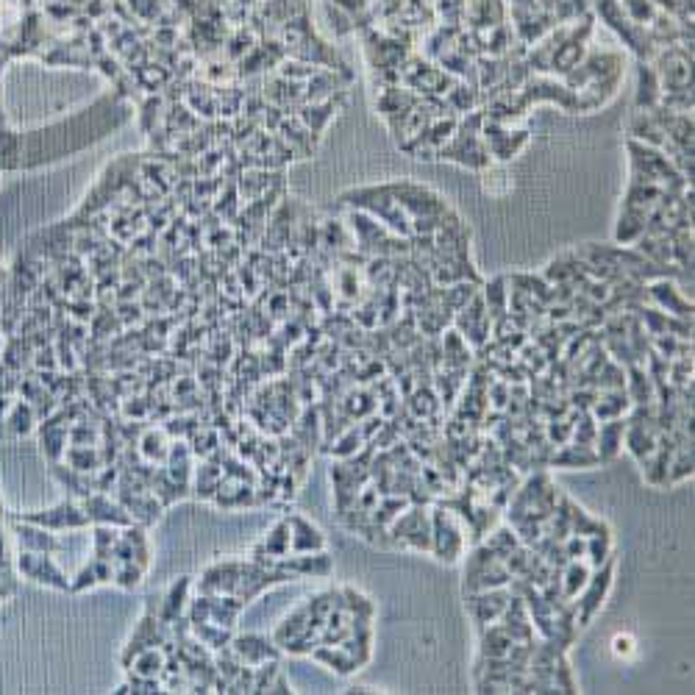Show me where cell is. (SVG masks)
I'll return each mask as SVG.
<instances>
[{"mask_svg":"<svg viewBox=\"0 0 695 695\" xmlns=\"http://www.w3.org/2000/svg\"><path fill=\"white\" fill-rule=\"evenodd\" d=\"M481 126H484V109H476V112L459 117L456 131L437 151L434 159L456 162V165L470 167V170H487L493 159H490V151H487V145L481 139Z\"/></svg>","mask_w":695,"mask_h":695,"instance_id":"6da1fadb","label":"cell"},{"mask_svg":"<svg viewBox=\"0 0 695 695\" xmlns=\"http://www.w3.org/2000/svg\"><path fill=\"white\" fill-rule=\"evenodd\" d=\"M468 534L462 520L448 506L437 504L431 509V554L443 565H456L465 556Z\"/></svg>","mask_w":695,"mask_h":695,"instance_id":"7a4b0ae2","label":"cell"},{"mask_svg":"<svg viewBox=\"0 0 695 695\" xmlns=\"http://www.w3.org/2000/svg\"><path fill=\"white\" fill-rule=\"evenodd\" d=\"M392 548H409V551H431V509L426 504H409L392 520L390 529Z\"/></svg>","mask_w":695,"mask_h":695,"instance_id":"3957f363","label":"cell"},{"mask_svg":"<svg viewBox=\"0 0 695 695\" xmlns=\"http://www.w3.org/2000/svg\"><path fill=\"white\" fill-rule=\"evenodd\" d=\"M612 582H615V556L604 562L601 568H593L590 579L584 584L579 595L573 598V607H576V623L579 629L590 626L595 620V615L601 612V607L607 604L609 590H612Z\"/></svg>","mask_w":695,"mask_h":695,"instance_id":"277c9868","label":"cell"},{"mask_svg":"<svg viewBox=\"0 0 695 695\" xmlns=\"http://www.w3.org/2000/svg\"><path fill=\"white\" fill-rule=\"evenodd\" d=\"M167 640H170V626H167L165 620L159 618L151 607H145V612H142L137 623H134V632L128 634L126 645L120 648V657H117L120 668L126 670L128 665H131V659L137 657V654L148 651V648H159V645H165Z\"/></svg>","mask_w":695,"mask_h":695,"instance_id":"5b68a950","label":"cell"},{"mask_svg":"<svg viewBox=\"0 0 695 695\" xmlns=\"http://www.w3.org/2000/svg\"><path fill=\"white\" fill-rule=\"evenodd\" d=\"M14 570L28 579V582L39 584V587H51L59 593H70V576L64 573L53 554H37V551H17L14 554Z\"/></svg>","mask_w":695,"mask_h":695,"instance_id":"8992f818","label":"cell"},{"mask_svg":"<svg viewBox=\"0 0 695 695\" xmlns=\"http://www.w3.org/2000/svg\"><path fill=\"white\" fill-rule=\"evenodd\" d=\"M14 518L28 520V523H37L42 529L51 531H73V529H87L89 518L84 512V506L76 498H64L59 504L48 506V509H28V512H17Z\"/></svg>","mask_w":695,"mask_h":695,"instance_id":"52a82bcc","label":"cell"},{"mask_svg":"<svg viewBox=\"0 0 695 695\" xmlns=\"http://www.w3.org/2000/svg\"><path fill=\"white\" fill-rule=\"evenodd\" d=\"M454 329L459 331L470 348H476V351H479L484 342H490V337H493V320H490V312H487V306H484L481 290L456 312Z\"/></svg>","mask_w":695,"mask_h":695,"instance_id":"ba28073f","label":"cell"},{"mask_svg":"<svg viewBox=\"0 0 695 695\" xmlns=\"http://www.w3.org/2000/svg\"><path fill=\"white\" fill-rule=\"evenodd\" d=\"M481 139L490 151V159H498V162H509L515 159L526 145H529V131H512L506 128V123H495V120H487L484 117V126H481Z\"/></svg>","mask_w":695,"mask_h":695,"instance_id":"9c48e42d","label":"cell"},{"mask_svg":"<svg viewBox=\"0 0 695 695\" xmlns=\"http://www.w3.org/2000/svg\"><path fill=\"white\" fill-rule=\"evenodd\" d=\"M242 562L245 559L228 556V559H217L212 565H206L201 576H198V582H195V590L206 595H234L237 582H240Z\"/></svg>","mask_w":695,"mask_h":695,"instance_id":"30bf717a","label":"cell"},{"mask_svg":"<svg viewBox=\"0 0 695 695\" xmlns=\"http://www.w3.org/2000/svg\"><path fill=\"white\" fill-rule=\"evenodd\" d=\"M512 590L509 587H493V590H476V593H465V609H468L470 620L476 626V632H481L484 626H490L501 618V612L509 604Z\"/></svg>","mask_w":695,"mask_h":695,"instance_id":"8fae6325","label":"cell"},{"mask_svg":"<svg viewBox=\"0 0 695 695\" xmlns=\"http://www.w3.org/2000/svg\"><path fill=\"white\" fill-rule=\"evenodd\" d=\"M9 531H12L14 545L20 551H37V554H62L64 551V543L59 540V534L51 529H42L37 523L12 518Z\"/></svg>","mask_w":695,"mask_h":695,"instance_id":"7c38bea8","label":"cell"},{"mask_svg":"<svg viewBox=\"0 0 695 695\" xmlns=\"http://www.w3.org/2000/svg\"><path fill=\"white\" fill-rule=\"evenodd\" d=\"M81 506L87 512L89 523L95 526H114V529H126L134 523V518L128 515V509L117 498L109 493H92L87 498H81Z\"/></svg>","mask_w":695,"mask_h":695,"instance_id":"4fadbf2b","label":"cell"},{"mask_svg":"<svg viewBox=\"0 0 695 695\" xmlns=\"http://www.w3.org/2000/svg\"><path fill=\"white\" fill-rule=\"evenodd\" d=\"M231 651H234V654L240 657L242 665H248V668H256V665H262L267 659H281V654H284V651L273 643V637L259 632L234 634V637H231Z\"/></svg>","mask_w":695,"mask_h":695,"instance_id":"5bb4252c","label":"cell"},{"mask_svg":"<svg viewBox=\"0 0 695 695\" xmlns=\"http://www.w3.org/2000/svg\"><path fill=\"white\" fill-rule=\"evenodd\" d=\"M645 295L657 304V309L682 320H693V301H687L676 287V278H657L645 284Z\"/></svg>","mask_w":695,"mask_h":695,"instance_id":"9a60e30c","label":"cell"},{"mask_svg":"<svg viewBox=\"0 0 695 695\" xmlns=\"http://www.w3.org/2000/svg\"><path fill=\"white\" fill-rule=\"evenodd\" d=\"M281 570H287L292 579H329L334 573V559L329 551H315V554H287L276 559Z\"/></svg>","mask_w":695,"mask_h":695,"instance_id":"2e32d148","label":"cell"},{"mask_svg":"<svg viewBox=\"0 0 695 695\" xmlns=\"http://www.w3.org/2000/svg\"><path fill=\"white\" fill-rule=\"evenodd\" d=\"M192 587H195L192 576H178L176 582L170 584V587L165 590L162 601H159V609H156V615L165 620L167 626H173V623H178L181 618H187Z\"/></svg>","mask_w":695,"mask_h":695,"instance_id":"e0dca14e","label":"cell"},{"mask_svg":"<svg viewBox=\"0 0 695 695\" xmlns=\"http://www.w3.org/2000/svg\"><path fill=\"white\" fill-rule=\"evenodd\" d=\"M509 590H512V587H509ZM498 623L504 626L506 634H509L515 643H531V640L537 637L534 623H531L529 618V609H526V604H523V598H520L518 593H512V598H509V604H506V609L501 612Z\"/></svg>","mask_w":695,"mask_h":695,"instance_id":"ac0fdd59","label":"cell"},{"mask_svg":"<svg viewBox=\"0 0 695 695\" xmlns=\"http://www.w3.org/2000/svg\"><path fill=\"white\" fill-rule=\"evenodd\" d=\"M290 520V554H315L326 551V534L304 515H287Z\"/></svg>","mask_w":695,"mask_h":695,"instance_id":"d6986e66","label":"cell"},{"mask_svg":"<svg viewBox=\"0 0 695 695\" xmlns=\"http://www.w3.org/2000/svg\"><path fill=\"white\" fill-rule=\"evenodd\" d=\"M623 434H626V417H615V420H604L598 431H595V454L601 465L615 462L623 451Z\"/></svg>","mask_w":695,"mask_h":695,"instance_id":"ffe728a7","label":"cell"},{"mask_svg":"<svg viewBox=\"0 0 695 695\" xmlns=\"http://www.w3.org/2000/svg\"><path fill=\"white\" fill-rule=\"evenodd\" d=\"M623 445H626V451L634 456V462H637L640 468H645L651 454H654V448H657V431L651 429V426H645V423H640V420H629V417H626Z\"/></svg>","mask_w":695,"mask_h":695,"instance_id":"44dd1931","label":"cell"},{"mask_svg":"<svg viewBox=\"0 0 695 695\" xmlns=\"http://www.w3.org/2000/svg\"><path fill=\"white\" fill-rule=\"evenodd\" d=\"M290 554V520L281 518L276 520L270 531L262 534V540L251 548V559H281V556Z\"/></svg>","mask_w":695,"mask_h":695,"instance_id":"7402d4cb","label":"cell"},{"mask_svg":"<svg viewBox=\"0 0 695 695\" xmlns=\"http://www.w3.org/2000/svg\"><path fill=\"white\" fill-rule=\"evenodd\" d=\"M51 473L53 479L59 481L64 490L70 493V498H76V501L98 493V473H84V470L70 468L64 462H51Z\"/></svg>","mask_w":695,"mask_h":695,"instance_id":"603a6c76","label":"cell"},{"mask_svg":"<svg viewBox=\"0 0 695 695\" xmlns=\"http://www.w3.org/2000/svg\"><path fill=\"white\" fill-rule=\"evenodd\" d=\"M673 454H676V443H673V437L665 434V431H659L657 448H654V454H651V459H648V465L643 468L645 484L659 487V490L665 487V479H668V468H670V459H673Z\"/></svg>","mask_w":695,"mask_h":695,"instance_id":"cb8c5ba5","label":"cell"},{"mask_svg":"<svg viewBox=\"0 0 695 695\" xmlns=\"http://www.w3.org/2000/svg\"><path fill=\"white\" fill-rule=\"evenodd\" d=\"M601 465L598 462V454H595L593 445H579V443H565L554 448V454L548 459V468H562V470H587Z\"/></svg>","mask_w":695,"mask_h":695,"instance_id":"d4e9b609","label":"cell"},{"mask_svg":"<svg viewBox=\"0 0 695 695\" xmlns=\"http://www.w3.org/2000/svg\"><path fill=\"white\" fill-rule=\"evenodd\" d=\"M39 417L34 412V406L23 401H12L9 412L0 420V437H28L31 431L37 429Z\"/></svg>","mask_w":695,"mask_h":695,"instance_id":"484cf974","label":"cell"},{"mask_svg":"<svg viewBox=\"0 0 695 695\" xmlns=\"http://www.w3.org/2000/svg\"><path fill=\"white\" fill-rule=\"evenodd\" d=\"M98 584H114V565L112 559L92 554L87 565L70 579V593H84V590L98 587Z\"/></svg>","mask_w":695,"mask_h":695,"instance_id":"4316f807","label":"cell"},{"mask_svg":"<svg viewBox=\"0 0 695 695\" xmlns=\"http://www.w3.org/2000/svg\"><path fill=\"white\" fill-rule=\"evenodd\" d=\"M662 89H659V78L654 64L637 62V95H634V109L637 112H651L657 109Z\"/></svg>","mask_w":695,"mask_h":695,"instance_id":"83f0119b","label":"cell"},{"mask_svg":"<svg viewBox=\"0 0 695 695\" xmlns=\"http://www.w3.org/2000/svg\"><path fill=\"white\" fill-rule=\"evenodd\" d=\"M559 501H562V506H565V512H568V520H570V534H582V537H593V534H607L609 523L601 518H593L584 506H579L570 495H559Z\"/></svg>","mask_w":695,"mask_h":695,"instance_id":"f1b7e54d","label":"cell"},{"mask_svg":"<svg viewBox=\"0 0 695 695\" xmlns=\"http://www.w3.org/2000/svg\"><path fill=\"white\" fill-rule=\"evenodd\" d=\"M306 629H315L312 626V618H309V609H306V601H301L298 607L292 609L290 615H284V618L278 620V626L273 629V643L284 651V645L292 643L295 637H301V634L306 632Z\"/></svg>","mask_w":695,"mask_h":695,"instance_id":"f546056e","label":"cell"},{"mask_svg":"<svg viewBox=\"0 0 695 695\" xmlns=\"http://www.w3.org/2000/svg\"><path fill=\"white\" fill-rule=\"evenodd\" d=\"M512 573L504 562H493L487 568L476 570L470 576H462V593H476V590H493V587H509Z\"/></svg>","mask_w":695,"mask_h":695,"instance_id":"4dcf8cb0","label":"cell"},{"mask_svg":"<svg viewBox=\"0 0 695 695\" xmlns=\"http://www.w3.org/2000/svg\"><path fill=\"white\" fill-rule=\"evenodd\" d=\"M629 409H632V401L626 395V387H620V390H598V398H595L590 415L595 417V423H604V420L626 417Z\"/></svg>","mask_w":695,"mask_h":695,"instance_id":"1f68e13d","label":"cell"},{"mask_svg":"<svg viewBox=\"0 0 695 695\" xmlns=\"http://www.w3.org/2000/svg\"><path fill=\"white\" fill-rule=\"evenodd\" d=\"M292 437L298 440V445L304 448L306 454H317V445H323V423H320V415H317V406H306L301 420L295 423V431Z\"/></svg>","mask_w":695,"mask_h":695,"instance_id":"d6a6232c","label":"cell"},{"mask_svg":"<svg viewBox=\"0 0 695 695\" xmlns=\"http://www.w3.org/2000/svg\"><path fill=\"white\" fill-rule=\"evenodd\" d=\"M626 395L632 406L654 404L657 401V387H654V379L648 376V370L643 365H629L626 367Z\"/></svg>","mask_w":695,"mask_h":695,"instance_id":"836d02e7","label":"cell"},{"mask_svg":"<svg viewBox=\"0 0 695 695\" xmlns=\"http://www.w3.org/2000/svg\"><path fill=\"white\" fill-rule=\"evenodd\" d=\"M515 640L506 634V629L495 620L479 632V659H498L512 651Z\"/></svg>","mask_w":695,"mask_h":695,"instance_id":"e575fe53","label":"cell"},{"mask_svg":"<svg viewBox=\"0 0 695 695\" xmlns=\"http://www.w3.org/2000/svg\"><path fill=\"white\" fill-rule=\"evenodd\" d=\"M340 645L354 657L359 668H365L373 657V623H356L354 620V632L348 634Z\"/></svg>","mask_w":695,"mask_h":695,"instance_id":"d590c367","label":"cell"},{"mask_svg":"<svg viewBox=\"0 0 695 695\" xmlns=\"http://www.w3.org/2000/svg\"><path fill=\"white\" fill-rule=\"evenodd\" d=\"M440 348H443V365L440 367H448V370H468L470 362H473L470 345L456 329L445 331V340L440 342Z\"/></svg>","mask_w":695,"mask_h":695,"instance_id":"8d00e7d4","label":"cell"},{"mask_svg":"<svg viewBox=\"0 0 695 695\" xmlns=\"http://www.w3.org/2000/svg\"><path fill=\"white\" fill-rule=\"evenodd\" d=\"M481 298H484V306H487V312H490L493 326L509 317V290H506V276H495L493 281H487V284H484V290H481Z\"/></svg>","mask_w":695,"mask_h":695,"instance_id":"74e56055","label":"cell"},{"mask_svg":"<svg viewBox=\"0 0 695 695\" xmlns=\"http://www.w3.org/2000/svg\"><path fill=\"white\" fill-rule=\"evenodd\" d=\"M312 659H317L320 665H326L329 670H334L337 676H351L359 670V665L354 662V657L342 648V645H317L315 651L309 654Z\"/></svg>","mask_w":695,"mask_h":695,"instance_id":"f35d334b","label":"cell"},{"mask_svg":"<svg viewBox=\"0 0 695 695\" xmlns=\"http://www.w3.org/2000/svg\"><path fill=\"white\" fill-rule=\"evenodd\" d=\"M190 632L192 637H195L201 645H206L212 654L220 651V648H226V645H231V637H234V629L217 626V623H209V620H203V623H190Z\"/></svg>","mask_w":695,"mask_h":695,"instance_id":"ab89813d","label":"cell"},{"mask_svg":"<svg viewBox=\"0 0 695 695\" xmlns=\"http://www.w3.org/2000/svg\"><path fill=\"white\" fill-rule=\"evenodd\" d=\"M590 573H593V568L587 565V559H570L568 565L559 570V579H562V593H565V598L573 601V598L579 595V590L587 584Z\"/></svg>","mask_w":695,"mask_h":695,"instance_id":"60d3db41","label":"cell"},{"mask_svg":"<svg viewBox=\"0 0 695 695\" xmlns=\"http://www.w3.org/2000/svg\"><path fill=\"white\" fill-rule=\"evenodd\" d=\"M165 665H167L165 645H159V648H148V651L137 654V657L131 659V665H128L126 670H131V673H139V676H151V679H159V676L165 673Z\"/></svg>","mask_w":695,"mask_h":695,"instance_id":"b9f144b4","label":"cell"},{"mask_svg":"<svg viewBox=\"0 0 695 695\" xmlns=\"http://www.w3.org/2000/svg\"><path fill=\"white\" fill-rule=\"evenodd\" d=\"M693 445H676V454L670 459L668 479H665V487H673V484H682V481L693 479Z\"/></svg>","mask_w":695,"mask_h":695,"instance_id":"7bdbcfd3","label":"cell"},{"mask_svg":"<svg viewBox=\"0 0 695 695\" xmlns=\"http://www.w3.org/2000/svg\"><path fill=\"white\" fill-rule=\"evenodd\" d=\"M340 590L345 609L351 612V620H356V623H373V618H376V604H373L365 593L354 590V587H340Z\"/></svg>","mask_w":695,"mask_h":695,"instance_id":"ee69618b","label":"cell"},{"mask_svg":"<svg viewBox=\"0 0 695 695\" xmlns=\"http://www.w3.org/2000/svg\"><path fill=\"white\" fill-rule=\"evenodd\" d=\"M167 451H170V440L162 429H148L142 434V443H139V456L145 462H165Z\"/></svg>","mask_w":695,"mask_h":695,"instance_id":"f6af8a7d","label":"cell"},{"mask_svg":"<svg viewBox=\"0 0 695 695\" xmlns=\"http://www.w3.org/2000/svg\"><path fill=\"white\" fill-rule=\"evenodd\" d=\"M612 531H607V534H593V537H587V548H584V559H587V565L590 568H601L604 562H609L612 559Z\"/></svg>","mask_w":695,"mask_h":695,"instance_id":"bcb514c9","label":"cell"},{"mask_svg":"<svg viewBox=\"0 0 695 695\" xmlns=\"http://www.w3.org/2000/svg\"><path fill=\"white\" fill-rule=\"evenodd\" d=\"M654 6L673 17L682 28L693 31V0H654Z\"/></svg>","mask_w":695,"mask_h":695,"instance_id":"7dc6e473","label":"cell"},{"mask_svg":"<svg viewBox=\"0 0 695 695\" xmlns=\"http://www.w3.org/2000/svg\"><path fill=\"white\" fill-rule=\"evenodd\" d=\"M112 693H165V687H162V679H151V676H139V673L126 670V682Z\"/></svg>","mask_w":695,"mask_h":695,"instance_id":"c3c4849f","label":"cell"},{"mask_svg":"<svg viewBox=\"0 0 695 695\" xmlns=\"http://www.w3.org/2000/svg\"><path fill=\"white\" fill-rule=\"evenodd\" d=\"M267 693H284V695H287V693H295V690H292L290 679L284 676V670H281V673H278L276 679H273V684H270V690H267Z\"/></svg>","mask_w":695,"mask_h":695,"instance_id":"681fc988","label":"cell"},{"mask_svg":"<svg viewBox=\"0 0 695 695\" xmlns=\"http://www.w3.org/2000/svg\"><path fill=\"white\" fill-rule=\"evenodd\" d=\"M615 654H632V637H615Z\"/></svg>","mask_w":695,"mask_h":695,"instance_id":"f907efd6","label":"cell"},{"mask_svg":"<svg viewBox=\"0 0 695 695\" xmlns=\"http://www.w3.org/2000/svg\"><path fill=\"white\" fill-rule=\"evenodd\" d=\"M345 693L348 695H367V693H381V690H376V687H348Z\"/></svg>","mask_w":695,"mask_h":695,"instance_id":"816d5d0a","label":"cell"}]
</instances>
